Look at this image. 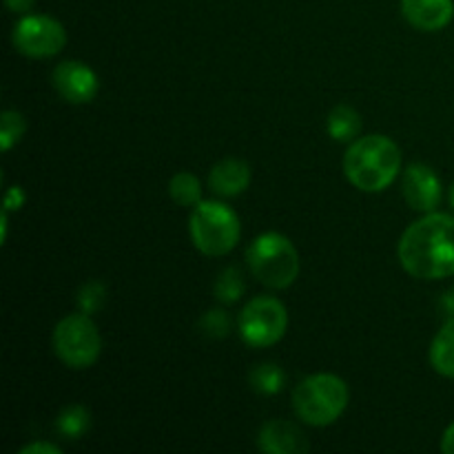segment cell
I'll return each mask as SVG.
<instances>
[{
  "label": "cell",
  "instance_id": "obj_26",
  "mask_svg": "<svg viewBox=\"0 0 454 454\" xmlns=\"http://www.w3.org/2000/svg\"><path fill=\"white\" fill-rule=\"evenodd\" d=\"M442 450L446 454H454V424H450L446 428V433H443V439H442Z\"/></svg>",
  "mask_w": 454,
  "mask_h": 454
},
{
  "label": "cell",
  "instance_id": "obj_9",
  "mask_svg": "<svg viewBox=\"0 0 454 454\" xmlns=\"http://www.w3.org/2000/svg\"><path fill=\"white\" fill-rule=\"evenodd\" d=\"M53 87L56 91L65 98L71 105H84L96 98L98 87V75L93 74L91 67L78 60H67L53 69Z\"/></svg>",
  "mask_w": 454,
  "mask_h": 454
},
{
  "label": "cell",
  "instance_id": "obj_4",
  "mask_svg": "<svg viewBox=\"0 0 454 454\" xmlns=\"http://www.w3.org/2000/svg\"><path fill=\"white\" fill-rule=\"evenodd\" d=\"M251 273L269 288H288L300 275V253L286 235L262 233L247 251Z\"/></svg>",
  "mask_w": 454,
  "mask_h": 454
},
{
  "label": "cell",
  "instance_id": "obj_20",
  "mask_svg": "<svg viewBox=\"0 0 454 454\" xmlns=\"http://www.w3.org/2000/svg\"><path fill=\"white\" fill-rule=\"evenodd\" d=\"M25 131V118L18 111H4L3 118H0V146H3V151H12V146L22 140Z\"/></svg>",
  "mask_w": 454,
  "mask_h": 454
},
{
  "label": "cell",
  "instance_id": "obj_24",
  "mask_svg": "<svg viewBox=\"0 0 454 454\" xmlns=\"http://www.w3.org/2000/svg\"><path fill=\"white\" fill-rule=\"evenodd\" d=\"M62 450L58 446H53V443H47V442H35V443H29V446H25L20 450V454H60Z\"/></svg>",
  "mask_w": 454,
  "mask_h": 454
},
{
  "label": "cell",
  "instance_id": "obj_2",
  "mask_svg": "<svg viewBox=\"0 0 454 454\" xmlns=\"http://www.w3.org/2000/svg\"><path fill=\"white\" fill-rule=\"evenodd\" d=\"M402 171V151L386 136H364L344 155V173L355 189L380 193Z\"/></svg>",
  "mask_w": 454,
  "mask_h": 454
},
{
  "label": "cell",
  "instance_id": "obj_23",
  "mask_svg": "<svg viewBox=\"0 0 454 454\" xmlns=\"http://www.w3.org/2000/svg\"><path fill=\"white\" fill-rule=\"evenodd\" d=\"M22 204H25V191L20 186H12L4 195V211L12 213V211H20Z\"/></svg>",
  "mask_w": 454,
  "mask_h": 454
},
{
  "label": "cell",
  "instance_id": "obj_15",
  "mask_svg": "<svg viewBox=\"0 0 454 454\" xmlns=\"http://www.w3.org/2000/svg\"><path fill=\"white\" fill-rule=\"evenodd\" d=\"M328 136L337 142H350L362 131V118L357 111L348 105H337L328 114Z\"/></svg>",
  "mask_w": 454,
  "mask_h": 454
},
{
  "label": "cell",
  "instance_id": "obj_16",
  "mask_svg": "<svg viewBox=\"0 0 454 454\" xmlns=\"http://www.w3.org/2000/svg\"><path fill=\"white\" fill-rule=\"evenodd\" d=\"M168 193H171L173 202L180 207H198L202 202V186L193 173H176L168 182Z\"/></svg>",
  "mask_w": 454,
  "mask_h": 454
},
{
  "label": "cell",
  "instance_id": "obj_14",
  "mask_svg": "<svg viewBox=\"0 0 454 454\" xmlns=\"http://www.w3.org/2000/svg\"><path fill=\"white\" fill-rule=\"evenodd\" d=\"M430 364L442 377L454 380V317L448 319L430 346Z\"/></svg>",
  "mask_w": 454,
  "mask_h": 454
},
{
  "label": "cell",
  "instance_id": "obj_13",
  "mask_svg": "<svg viewBox=\"0 0 454 454\" xmlns=\"http://www.w3.org/2000/svg\"><path fill=\"white\" fill-rule=\"evenodd\" d=\"M251 184V167L244 160L226 158L211 168L208 186L222 198H235Z\"/></svg>",
  "mask_w": 454,
  "mask_h": 454
},
{
  "label": "cell",
  "instance_id": "obj_10",
  "mask_svg": "<svg viewBox=\"0 0 454 454\" xmlns=\"http://www.w3.org/2000/svg\"><path fill=\"white\" fill-rule=\"evenodd\" d=\"M402 189L406 202L419 213H433L442 202V182L426 164H411L403 171Z\"/></svg>",
  "mask_w": 454,
  "mask_h": 454
},
{
  "label": "cell",
  "instance_id": "obj_27",
  "mask_svg": "<svg viewBox=\"0 0 454 454\" xmlns=\"http://www.w3.org/2000/svg\"><path fill=\"white\" fill-rule=\"evenodd\" d=\"M443 304H446V309L450 310V313L454 315V291L448 293V295H446V300H443Z\"/></svg>",
  "mask_w": 454,
  "mask_h": 454
},
{
  "label": "cell",
  "instance_id": "obj_18",
  "mask_svg": "<svg viewBox=\"0 0 454 454\" xmlns=\"http://www.w3.org/2000/svg\"><path fill=\"white\" fill-rule=\"evenodd\" d=\"M248 381H251L253 390H257L260 395H278L284 388L286 375L278 364H260L251 371Z\"/></svg>",
  "mask_w": 454,
  "mask_h": 454
},
{
  "label": "cell",
  "instance_id": "obj_19",
  "mask_svg": "<svg viewBox=\"0 0 454 454\" xmlns=\"http://www.w3.org/2000/svg\"><path fill=\"white\" fill-rule=\"evenodd\" d=\"M244 295V275L242 270L229 266L220 273L215 282V297L222 304H235Z\"/></svg>",
  "mask_w": 454,
  "mask_h": 454
},
{
  "label": "cell",
  "instance_id": "obj_5",
  "mask_svg": "<svg viewBox=\"0 0 454 454\" xmlns=\"http://www.w3.org/2000/svg\"><path fill=\"white\" fill-rule=\"evenodd\" d=\"M189 231L195 248L208 257L231 253L242 235L239 217L222 202H200L191 213Z\"/></svg>",
  "mask_w": 454,
  "mask_h": 454
},
{
  "label": "cell",
  "instance_id": "obj_8",
  "mask_svg": "<svg viewBox=\"0 0 454 454\" xmlns=\"http://www.w3.org/2000/svg\"><path fill=\"white\" fill-rule=\"evenodd\" d=\"M12 43L22 56L51 58L60 53L67 44V31L51 16H25L16 22Z\"/></svg>",
  "mask_w": 454,
  "mask_h": 454
},
{
  "label": "cell",
  "instance_id": "obj_21",
  "mask_svg": "<svg viewBox=\"0 0 454 454\" xmlns=\"http://www.w3.org/2000/svg\"><path fill=\"white\" fill-rule=\"evenodd\" d=\"M200 331L202 335L211 337V340H222V337L229 335V328H231V319L224 310L215 309V310H207V313L200 317Z\"/></svg>",
  "mask_w": 454,
  "mask_h": 454
},
{
  "label": "cell",
  "instance_id": "obj_3",
  "mask_svg": "<svg viewBox=\"0 0 454 454\" xmlns=\"http://www.w3.org/2000/svg\"><path fill=\"white\" fill-rule=\"evenodd\" d=\"M348 386L331 372L310 375L293 393V408L304 424L324 428L344 415L348 406Z\"/></svg>",
  "mask_w": 454,
  "mask_h": 454
},
{
  "label": "cell",
  "instance_id": "obj_25",
  "mask_svg": "<svg viewBox=\"0 0 454 454\" xmlns=\"http://www.w3.org/2000/svg\"><path fill=\"white\" fill-rule=\"evenodd\" d=\"M34 3L35 0H4V4H7V7L16 13L29 12V9L34 7Z\"/></svg>",
  "mask_w": 454,
  "mask_h": 454
},
{
  "label": "cell",
  "instance_id": "obj_11",
  "mask_svg": "<svg viewBox=\"0 0 454 454\" xmlns=\"http://www.w3.org/2000/svg\"><path fill=\"white\" fill-rule=\"evenodd\" d=\"M402 13L415 29L439 31L454 18L452 0H402Z\"/></svg>",
  "mask_w": 454,
  "mask_h": 454
},
{
  "label": "cell",
  "instance_id": "obj_12",
  "mask_svg": "<svg viewBox=\"0 0 454 454\" xmlns=\"http://www.w3.org/2000/svg\"><path fill=\"white\" fill-rule=\"evenodd\" d=\"M257 446L262 452L269 454H300L309 450L304 433L295 424L284 419H275L262 426Z\"/></svg>",
  "mask_w": 454,
  "mask_h": 454
},
{
  "label": "cell",
  "instance_id": "obj_6",
  "mask_svg": "<svg viewBox=\"0 0 454 454\" xmlns=\"http://www.w3.org/2000/svg\"><path fill=\"white\" fill-rule=\"evenodd\" d=\"M53 350L65 366L82 371L93 366L102 353V337L87 313L67 315L53 331Z\"/></svg>",
  "mask_w": 454,
  "mask_h": 454
},
{
  "label": "cell",
  "instance_id": "obj_7",
  "mask_svg": "<svg viewBox=\"0 0 454 454\" xmlns=\"http://www.w3.org/2000/svg\"><path fill=\"white\" fill-rule=\"evenodd\" d=\"M239 335L253 348H269L286 335V306L275 297H255L242 309L238 319Z\"/></svg>",
  "mask_w": 454,
  "mask_h": 454
},
{
  "label": "cell",
  "instance_id": "obj_28",
  "mask_svg": "<svg viewBox=\"0 0 454 454\" xmlns=\"http://www.w3.org/2000/svg\"><path fill=\"white\" fill-rule=\"evenodd\" d=\"M448 200H450V207L454 208V184L450 186V193H448Z\"/></svg>",
  "mask_w": 454,
  "mask_h": 454
},
{
  "label": "cell",
  "instance_id": "obj_17",
  "mask_svg": "<svg viewBox=\"0 0 454 454\" xmlns=\"http://www.w3.org/2000/svg\"><path fill=\"white\" fill-rule=\"evenodd\" d=\"M89 426H91V415H89L87 408L80 406V403L67 406L56 419L58 433L67 439H80L87 433Z\"/></svg>",
  "mask_w": 454,
  "mask_h": 454
},
{
  "label": "cell",
  "instance_id": "obj_22",
  "mask_svg": "<svg viewBox=\"0 0 454 454\" xmlns=\"http://www.w3.org/2000/svg\"><path fill=\"white\" fill-rule=\"evenodd\" d=\"M106 288L102 282H87L78 293V306L82 313L93 315L105 306Z\"/></svg>",
  "mask_w": 454,
  "mask_h": 454
},
{
  "label": "cell",
  "instance_id": "obj_1",
  "mask_svg": "<svg viewBox=\"0 0 454 454\" xmlns=\"http://www.w3.org/2000/svg\"><path fill=\"white\" fill-rule=\"evenodd\" d=\"M399 262L417 279H443L454 275V217L426 213L403 231Z\"/></svg>",
  "mask_w": 454,
  "mask_h": 454
}]
</instances>
